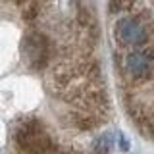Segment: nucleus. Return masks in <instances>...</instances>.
Returning <instances> with one entry per match:
<instances>
[{"mask_svg": "<svg viewBox=\"0 0 154 154\" xmlns=\"http://www.w3.org/2000/svg\"><path fill=\"white\" fill-rule=\"evenodd\" d=\"M123 71L133 83H143L154 71V50L148 46L133 48L123 60Z\"/></svg>", "mask_w": 154, "mask_h": 154, "instance_id": "4", "label": "nucleus"}, {"mask_svg": "<svg viewBox=\"0 0 154 154\" xmlns=\"http://www.w3.org/2000/svg\"><path fill=\"white\" fill-rule=\"evenodd\" d=\"M16 2H25V0H16Z\"/></svg>", "mask_w": 154, "mask_h": 154, "instance_id": "7", "label": "nucleus"}, {"mask_svg": "<svg viewBox=\"0 0 154 154\" xmlns=\"http://www.w3.org/2000/svg\"><path fill=\"white\" fill-rule=\"evenodd\" d=\"M150 135H152V137H154V118L150 119Z\"/></svg>", "mask_w": 154, "mask_h": 154, "instance_id": "6", "label": "nucleus"}, {"mask_svg": "<svg viewBox=\"0 0 154 154\" xmlns=\"http://www.w3.org/2000/svg\"><path fill=\"white\" fill-rule=\"evenodd\" d=\"M112 135L110 133H106L102 135V137H98L96 139V143H94V150H98V152H108L110 148H112Z\"/></svg>", "mask_w": 154, "mask_h": 154, "instance_id": "5", "label": "nucleus"}, {"mask_svg": "<svg viewBox=\"0 0 154 154\" xmlns=\"http://www.w3.org/2000/svg\"><path fill=\"white\" fill-rule=\"evenodd\" d=\"M16 146L23 152H46V150H58V146L52 143L41 122L27 119L19 123L16 131Z\"/></svg>", "mask_w": 154, "mask_h": 154, "instance_id": "2", "label": "nucleus"}, {"mask_svg": "<svg viewBox=\"0 0 154 154\" xmlns=\"http://www.w3.org/2000/svg\"><path fill=\"white\" fill-rule=\"evenodd\" d=\"M21 56L27 67L31 69H45L50 62V42L42 33L29 31L21 41Z\"/></svg>", "mask_w": 154, "mask_h": 154, "instance_id": "3", "label": "nucleus"}, {"mask_svg": "<svg viewBox=\"0 0 154 154\" xmlns=\"http://www.w3.org/2000/svg\"><path fill=\"white\" fill-rule=\"evenodd\" d=\"M114 37L125 48H143L154 38V25L144 16H123L114 25Z\"/></svg>", "mask_w": 154, "mask_h": 154, "instance_id": "1", "label": "nucleus"}]
</instances>
